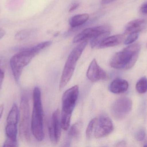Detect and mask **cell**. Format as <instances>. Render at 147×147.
Returning <instances> with one entry per match:
<instances>
[{
	"instance_id": "1",
	"label": "cell",
	"mask_w": 147,
	"mask_h": 147,
	"mask_svg": "<svg viewBox=\"0 0 147 147\" xmlns=\"http://www.w3.org/2000/svg\"><path fill=\"white\" fill-rule=\"evenodd\" d=\"M51 41L39 43L32 47L24 48L14 55L10 60V66L16 83H19L23 69L42 50L51 45Z\"/></svg>"
},
{
	"instance_id": "2",
	"label": "cell",
	"mask_w": 147,
	"mask_h": 147,
	"mask_svg": "<svg viewBox=\"0 0 147 147\" xmlns=\"http://www.w3.org/2000/svg\"><path fill=\"white\" fill-rule=\"evenodd\" d=\"M140 50L139 43L128 46L114 54L110 61L111 66L116 69H130L137 61Z\"/></svg>"
},
{
	"instance_id": "3",
	"label": "cell",
	"mask_w": 147,
	"mask_h": 147,
	"mask_svg": "<svg viewBox=\"0 0 147 147\" xmlns=\"http://www.w3.org/2000/svg\"><path fill=\"white\" fill-rule=\"evenodd\" d=\"M33 108L31 119V129L34 138L39 142L44 140L43 110L41 91L38 87L34 88L33 93Z\"/></svg>"
},
{
	"instance_id": "4",
	"label": "cell",
	"mask_w": 147,
	"mask_h": 147,
	"mask_svg": "<svg viewBox=\"0 0 147 147\" xmlns=\"http://www.w3.org/2000/svg\"><path fill=\"white\" fill-rule=\"evenodd\" d=\"M78 86L75 85L66 90L62 98L61 123L63 129L67 130L69 127L72 112L78 97Z\"/></svg>"
},
{
	"instance_id": "5",
	"label": "cell",
	"mask_w": 147,
	"mask_h": 147,
	"mask_svg": "<svg viewBox=\"0 0 147 147\" xmlns=\"http://www.w3.org/2000/svg\"><path fill=\"white\" fill-rule=\"evenodd\" d=\"M88 44V40H84L79 42L70 54L65 65L61 76L59 89L64 88L69 83L73 75L76 64Z\"/></svg>"
},
{
	"instance_id": "6",
	"label": "cell",
	"mask_w": 147,
	"mask_h": 147,
	"mask_svg": "<svg viewBox=\"0 0 147 147\" xmlns=\"http://www.w3.org/2000/svg\"><path fill=\"white\" fill-rule=\"evenodd\" d=\"M20 117V136L22 140L29 141L31 138L30 109L28 98L25 96L22 97L21 99Z\"/></svg>"
},
{
	"instance_id": "7",
	"label": "cell",
	"mask_w": 147,
	"mask_h": 147,
	"mask_svg": "<svg viewBox=\"0 0 147 147\" xmlns=\"http://www.w3.org/2000/svg\"><path fill=\"white\" fill-rule=\"evenodd\" d=\"M132 107L133 102L130 98H121L113 103L111 106V114L116 120H123L128 114Z\"/></svg>"
},
{
	"instance_id": "8",
	"label": "cell",
	"mask_w": 147,
	"mask_h": 147,
	"mask_svg": "<svg viewBox=\"0 0 147 147\" xmlns=\"http://www.w3.org/2000/svg\"><path fill=\"white\" fill-rule=\"evenodd\" d=\"M113 129L114 126L111 119L106 115H102L97 118L93 133L95 138L99 139L108 136Z\"/></svg>"
},
{
	"instance_id": "9",
	"label": "cell",
	"mask_w": 147,
	"mask_h": 147,
	"mask_svg": "<svg viewBox=\"0 0 147 147\" xmlns=\"http://www.w3.org/2000/svg\"><path fill=\"white\" fill-rule=\"evenodd\" d=\"M61 119L59 110H55L53 114L49 131L50 140L52 143L57 144L60 140L61 133Z\"/></svg>"
},
{
	"instance_id": "10",
	"label": "cell",
	"mask_w": 147,
	"mask_h": 147,
	"mask_svg": "<svg viewBox=\"0 0 147 147\" xmlns=\"http://www.w3.org/2000/svg\"><path fill=\"white\" fill-rule=\"evenodd\" d=\"M109 30L111 29L108 26H98L86 28L74 37L73 43H79L83 41L91 39L101 33Z\"/></svg>"
},
{
	"instance_id": "11",
	"label": "cell",
	"mask_w": 147,
	"mask_h": 147,
	"mask_svg": "<svg viewBox=\"0 0 147 147\" xmlns=\"http://www.w3.org/2000/svg\"><path fill=\"white\" fill-rule=\"evenodd\" d=\"M86 76L90 81L95 82L105 79L107 77V74L105 71L98 65L96 60L94 59L89 65Z\"/></svg>"
},
{
	"instance_id": "12",
	"label": "cell",
	"mask_w": 147,
	"mask_h": 147,
	"mask_svg": "<svg viewBox=\"0 0 147 147\" xmlns=\"http://www.w3.org/2000/svg\"><path fill=\"white\" fill-rule=\"evenodd\" d=\"M147 26V21L145 19H139L132 21L126 26L124 34L128 35L132 33H139L146 28Z\"/></svg>"
},
{
	"instance_id": "13",
	"label": "cell",
	"mask_w": 147,
	"mask_h": 147,
	"mask_svg": "<svg viewBox=\"0 0 147 147\" xmlns=\"http://www.w3.org/2000/svg\"><path fill=\"white\" fill-rule=\"evenodd\" d=\"M129 86V85L127 80L117 78L111 83L109 86V89L111 92L114 94H121L127 91Z\"/></svg>"
},
{
	"instance_id": "14",
	"label": "cell",
	"mask_w": 147,
	"mask_h": 147,
	"mask_svg": "<svg viewBox=\"0 0 147 147\" xmlns=\"http://www.w3.org/2000/svg\"><path fill=\"white\" fill-rule=\"evenodd\" d=\"M124 39V36L123 35H116L109 36L103 41L98 48H105L115 46L121 43Z\"/></svg>"
},
{
	"instance_id": "15",
	"label": "cell",
	"mask_w": 147,
	"mask_h": 147,
	"mask_svg": "<svg viewBox=\"0 0 147 147\" xmlns=\"http://www.w3.org/2000/svg\"><path fill=\"white\" fill-rule=\"evenodd\" d=\"M89 19L87 14H79L72 16L69 20V24L72 28H76L84 24Z\"/></svg>"
},
{
	"instance_id": "16",
	"label": "cell",
	"mask_w": 147,
	"mask_h": 147,
	"mask_svg": "<svg viewBox=\"0 0 147 147\" xmlns=\"http://www.w3.org/2000/svg\"><path fill=\"white\" fill-rule=\"evenodd\" d=\"M20 118V111L16 104H13L12 108L8 115L7 119V124L17 125Z\"/></svg>"
},
{
	"instance_id": "17",
	"label": "cell",
	"mask_w": 147,
	"mask_h": 147,
	"mask_svg": "<svg viewBox=\"0 0 147 147\" xmlns=\"http://www.w3.org/2000/svg\"><path fill=\"white\" fill-rule=\"evenodd\" d=\"M5 133L7 137V139L13 141L17 142V125L7 124L5 128Z\"/></svg>"
},
{
	"instance_id": "18",
	"label": "cell",
	"mask_w": 147,
	"mask_h": 147,
	"mask_svg": "<svg viewBox=\"0 0 147 147\" xmlns=\"http://www.w3.org/2000/svg\"><path fill=\"white\" fill-rule=\"evenodd\" d=\"M111 30H107L101 33L98 35L91 39L90 41V45L92 48L97 47L98 48L100 44L103 41L109 36L110 34Z\"/></svg>"
},
{
	"instance_id": "19",
	"label": "cell",
	"mask_w": 147,
	"mask_h": 147,
	"mask_svg": "<svg viewBox=\"0 0 147 147\" xmlns=\"http://www.w3.org/2000/svg\"><path fill=\"white\" fill-rule=\"evenodd\" d=\"M82 128V123L78 122L74 124L70 128L69 133L68 137L69 140L76 139L79 137L80 134V131Z\"/></svg>"
},
{
	"instance_id": "20",
	"label": "cell",
	"mask_w": 147,
	"mask_h": 147,
	"mask_svg": "<svg viewBox=\"0 0 147 147\" xmlns=\"http://www.w3.org/2000/svg\"><path fill=\"white\" fill-rule=\"evenodd\" d=\"M136 91L140 94H144L147 91V79L146 77L141 78L137 82L136 86Z\"/></svg>"
},
{
	"instance_id": "21",
	"label": "cell",
	"mask_w": 147,
	"mask_h": 147,
	"mask_svg": "<svg viewBox=\"0 0 147 147\" xmlns=\"http://www.w3.org/2000/svg\"><path fill=\"white\" fill-rule=\"evenodd\" d=\"M32 31L28 29H25L19 31L15 35V39L18 41H22L27 39L31 34Z\"/></svg>"
},
{
	"instance_id": "22",
	"label": "cell",
	"mask_w": 147,
	"mask_h": 147,
	"mask_svg": "<svg viewBox=\"0 0 147 147\" xmlns=\"http://www.w3.org/2000/svg\"><path fill=\"white\" fill-rule=\"evenodd\" d=\"M97 118H93L89 123L86 130V137L87 139L90 140L94 133V129L96 122Z\"/></svg>"
},
{
	"instance_id": "23",
	"label": "cell",
	"mask_w": 147,
	"mask_h": 147,
	"mask_svg": "<svg viewBox=\"0 0 147 147\" xmlns=\"http://www.w3.org/2000/svg\"><path fill=\"white\" fill-rule=\"evenodd\" d=\"M139 33H134L129 34L124 41V44L126 45H131L137 40L139 38Z\"/></svg>"
},
{
	"instance_id": "24",
	"label": "cell",
	"mask_w": 147,
	"mask_h": 147,
	"mask_svg": "<svg viewBox=\"0 0 147 147\" xmlns=\"http://www.w3.org/2000/svg\"><path fill=\"white\" fill-rule=\"evenodd\" d=\"M146 135V133L145 129H144L141 128L135 133V137L136 140L142 141L145 139Z\"/></svg>"
},
{
	"instance_id": "25",
	"label": "cell",
	"mask_w": 147,
	"mask_h": 147,
	"mask_svg": "<svg viewBox=\"0 0 147 147\" xmlns=\"http://www.w3.org/2000/svg\"><path fill=\"white\" fill-rule=\"evenodd\" d=\"M3 60L1 57H0V89L1 88L3 83V79L4 78V68L3 67Z\"/></svg>"
},
{
	"instance_id": "26",
	"label": "cell",
	"mask_w": 147,
	"mask_h": 147,
	"mask_svg": "<svg viewBox=\"0 0 147 147\" xmlns=\"http://www.w3.org/2000/svg\"><path fill=\"white\" fill-rule=\"evenodd\" d=\"M18 142H14L10 140L6 139L4 143H3V147H17L18 146Z\"/></svg>"
},
{
	"instance_id": "27",
	"label": "cell",
	"mask_w": 147,
	"mask_h": 147,
	"mask_svg": "<svg viewBox=\"0 0 147 147\" xmlns=\"http://www.w3.org/2000/svg\"><path fill=\"white\" fill-rule=\"evenodd\" d=\"M141 11L142 14L147 15V3H144L141 7Z\"/></svg>"
},
{
	"instance_id": "28",
	"label": "cell",
	"mask_w": 147,
	"mask_h": 147,
	"mask_svg": "<svg viewBox=\"0 0 147 147\" xmlns=\"http://www.w3.org/2000/svg\"><path fill=\"white\" fill-rule=\"evenodd\" d=\"M79 6V4L78 3H74V5H72L71 7L70 8L69 10V11L70 12H73V11L75 10Z\"/></svg>"
},
{
	"instance_id": "29",
	"label": "cell",
	"mask_w": 147,
	"mask_h": 147,
	"mask_svg": "<svg viewBox=\"0 0 147 147\" xmlns=\"http://www.w3.org/2000/svg\"><path fill=\"white\" fill-rule=\"evenodd\" d=\"M6 34V32L4 29L0 28V39L4 37L5 35Z\"/></svg>"
},
{
	"instance_id": "30",
	"label": "cell",
	"mask_w": 147,
	"mask_h": 147,
	"mask_svg": "<svg viewBox=\"0 0 147 147\" xmlns=\"http://www.w3.org/2000/svg\"><path fill=\"white\" fill-rule=\"evenodd\" d=\"M115 1L116 0H102V3L103 4H109Z\"/></svg>"
},
{
	"instance_id": "31",
	"label": "cell",
	"mask_w": 147,
	"mask_h": 147,
	"mask_svg": "<svg viewBox=\"0 0 147 147\" xmlns=\"http://www.w3.org/2000/svg\"><path fill=\"white\" fill-rule=\"evenodd\" d=\"M3 110H4V107L3 105H0V120L3 114Z\"/></svg>"
},
{
	"instance_id": "32",
	"label": "cell",
	"mask_w": 147,
	"mask_h": 147,
	"mask_svg": "<svg viewBox=\"0 0 147 147\" xmlns=\"http://www.w3.org/2000/svg\"><path fill=\"white\" fill-rule=\"evenodd\" d=\"M126 143L124 141H121L117 143L116 145V146H124Z\"/></svg>"
},
{
	"instance_id": "33",
	"label": "cell",
	"mask_w": 147,
	"mask_h": 147,
	"mask_svg": "<svg viewBox=\"0 0 147 147\" xmlns=\"http://www.w3.org/2000/svg\"><path fill=\"white\" fill-rule=\"evenodd\" d=\"M144 146L147 147V143H146V145H144Z\"/></svg>"
}]
</instances>
